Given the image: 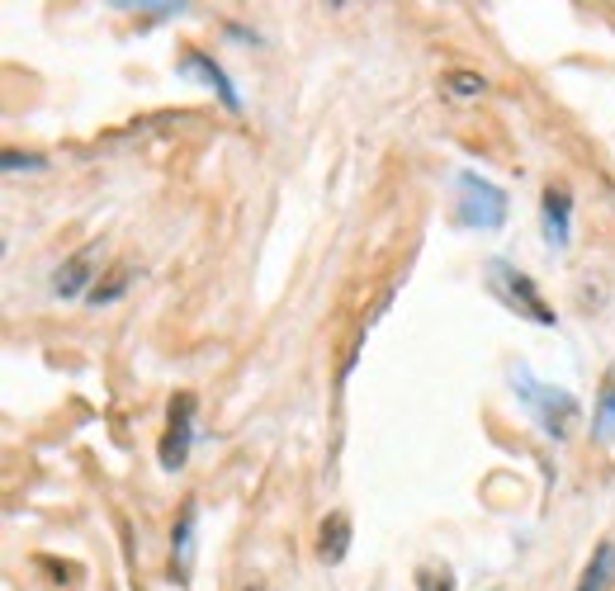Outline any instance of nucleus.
I'll return each mask as SVG.
<instances>
[{
    "label": "nucleus",
    "mask_w": 615,
    "mask_h": 591,
    "mask_svg": "<svg viewBox=\"0 0 615 591\" xmlns=\"http://www.w3.org/2000/svg\"><path fill=\"white\" fill-rule=\"evenodd\" d=\"M194 525H199V501L190 497L180 511L176 530H170V558H176V572L180 578H190V564H194Z\"/></svg>",
    "instance_id": "8"
},
{
    "label": "nucleus",
    "mask_w": 615,
    "mask_h": 591,
    "mask_svg": "<svg viewBox=\"0 0 615 591\" xmlns=\"http://www.w3.org/2000/svg\"><path fill=\"white\" fill-rule=\"evenodd\" d=\"M615 582V540H602L588 558V568H582V582L578 591H611Z\"/></svg>",
    "instance_id": "10"
},
{
    "label": "nucleus",
    "mask_w": 615,
    "mask_h": 591,
    "mask_svg": "<svg viewBox=\"0 0 615 591\" xmlns=\"http://www.w3.org/2000/svg\"><path fill=\"white\" fill-rule=\"evenodd\" d=\"M417 591H454V578L446 568H422L417 572Z\"/></svg>",
    "instance_id": "14"
},
{
    "label": "nucleus",
    "mask_w": 615,
    "mask_h": 591,
    "mask_svg": "<svg viewBox=\"0 0 615 591\" xmlns=\"http://www.w3.org/2000/svg\"><path fill=\"white\" fill-rule=\"evenodd\" d=\"M592 440L596 445L615 440V365L606 369V379H602V398H596V412H592Z\"/></svg>",
    "instance_id": "11"
},
{
    "label": "nucleus",
    "mask_w": 615,
    "mask_h": 591,
    "mask_svg": "<svg viewBox=\"0 0 615 591\" xmlns=\"http://www.w3.org/2000/svg\"><path fill=\"white\" fill-rule=\"evenodd\" d=\"M483 270H488V275H483L488 294L502 303L507 312H517V317H525V322H535V327H554V322H559V312H554L549 303H545V294L535 289V280L525 275V270L511 265L507 256H493Z\"/></svg>",
    "instance_id": "2"
},
{
    "label": "nucleus",
    "mask_w": 615,
    "mask_h": 591,
    "mask_svg": "<svg viewBox=\"0 0 615 591\" xmlns=\"http://www.w3.org/2000/svg\"><path fill=\"white\" fill-rule=\"evenodd\" d=\"M351 554V516L346 511H332L318 530V558L322 564H341Z\"/></svg>",
    "instance_id": "9"
},
{
    "label": "nucleus",
    "mask_w": 615,
    "mask_h": 591,
    "mask_svg": "<svg viewBox=\"0 0 615 591\" xmlns=\"http://www.w3.org/2000/svg\"><path fill=\"white\" fill-rule=\"evenodd\" d=\"M176 67L185 71V76H199V81H204V85H209V91H213V95H218V99H223V105H227V109H233V114L241 109V95L233 91V81H227V71H223L218 62H213V57H209V52H199V48H190V52H185V57H180V62H176Z\"/></svg>",
    "instance_id": "7"
},
{
    "label": "nucleus",
    "mask_w": 615,
    "mask_h": 591,
    "mask_svg": "<svg viewBox=\"0 0 615 591\" xmlns=\"http://www.w3.org/2000/svg\"><path fill=\"white\" fill-rule=\"evenodd\" d=\"M119 10H147V14H156V20H170V14H180L190 5H180V0H162V5H119Z\"/></svg>",
    "instance_id": "16"
},
{
    "label": "nucleus",
    "mask_w": 615,
    "mask_h": 591,
    "mask_svg": "<svg viewBox=\"0 0 615 591\" xmlns=\"http://www.w3.org/2000/svg\"><path fill=\"white\" fill-rule=\"evenodd\" d=\"M511 393H517V402L535 416V426L545 430L554 445H564L582 426V402L559 383H540L525 365L511 369Z\"/></svg>",
    "instance_id": "1"
},
{
    "label": "nucleus",
    "mask_w": 615,
    "mask_h": 591,
    "mask_svg": "<svg viewBox=\"0 0 615 591\" xmlns=\"http://www.w3.org/2000/svg\"><path fill=\"white\" fill-rule=\"evenodd\" d=\"M5 176H14V170H43V156H34V152H5Z\"/></svg>",
    "instance_id": "15"
},
{
    "label": "nucleus",
    "mask_w": 615,
    "mask_h": 591,
    "mask_svg": "<svg viewBox=\"0 0 615 591\" xmlns=\"http://www.w3.org/2000/svg\"><path fill=\"white\" fill-rule=\"evenodd\" d=\"M99 256H105V241H85L76 256H67L62 265L52 270V298H85L95 289V275H99Z\"/></svg>",
    "instance_id": "5"
},
{
    "label": "nucleus",
    "mask_w": 615,
    "mask_h": 591,
    "mask_svg": "<svg viewBox=\"0 0 615 591\" xmlns=\"http://www.w3.org/2000/svg\"><path fill=\"white\" fill-rule=\"evenodd\" d=\"M128 284H133V270H128V265H114L105 280H95V289L85 294V303H91V308H109V303H119V298L128 294Z\"/></svg>",
    "instance_id": "12"
},
{
    "label": "nucleus",
    "mask_w": 615,
    "mask_h": 591,
    "mask_svg": "<svg viewBox=\"0 0 615 591\" xmlns=\"http://www.w3.org/2000/svg\"><path fill=\"white\" fill-rule=\"evenodd\" d=\"M540 227H545V247L549 251H568L573 241V194L568 185H549L540 199Z\"/></svg>",
    "instance_id": "6"
},
{
    "label": "nucleus",
    "mask_w": 615,
    "mask_h": 591,
    "mask_svg": "<svg viewBox=\"0 0 615 591\" xmlns=\"http://www.w3.org/2000/svg\"><path fill=\"white\" fill-rule=\"evenodd\" d=\"M507 223V190L493 185L478 170H460L454 176V227L464 233H497Z\"/></svg>",
    "instance_id": "3"
},
{
    "label": "nucleus",
    "mask_w": 615,
    "mask_h": 591,
    "mask_svg": "<svg viewBox=\"0 0 615 591\" xmlns=\"http://www.w3.org/2000/svg\"><path fill=\"white\" fill-rule=\"evenodd\" d=\"M190 445H194V393H180L170 398V426L162 445H156V459H162L166 473L185 469V459H190Z\"/></svg>",
    "instance_id": "4"
},
{
    "label": "nucleus",
    "mask_w": 615,
    "mask_h": 591,
    "mask_svg": "<svg viewBox=\"0 0 615 591\" xmlns=\"http://www.w3.org/2000/svg\"><path fill=\"white\" fill-rule=\"evenodd\" d=\"M446 91H450V95H460V99H474V95L488 91V81L474 76V71H454V76H446Z\"/></svg>",
    "instance_id": "13"
},
{
    "label": "nucleus",
    "mask_w": 615,
    "mask_h": 591,
    "mask_svg": "<svg viewBox=\"0 0 615 591\" xmlns=\"http://www.w3.org/2000/svg\"><path fill=\"white\" fill-rule=\"evenodd\" d=\"M247 591H261V587H247Z\"/></svg>",
    "instance_id": "17"
}]
</instances>
